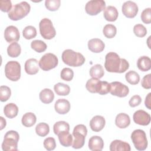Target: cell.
<instances>
[{
  "mask_svg": "<svg viewBox=\"0 0 151 151\" xmlns=\"http://www.w3.org/2000/svg\"><path fill=\"white\" fill-rule=\"evenodd\" d=\"M90 75L92 78L100 79L104 74V71L101 64H97L92 66L90 69Z\"/></svg>",
  "mask_w": 151,
  "mask_h": 151,
  "instance_id": "f1b7e54d",
  "label": "cell"
},
{
  "mask_svg": "<svg viewBox=\"0 0 151 151\" xmlns=\"http://www.w3.org/2000/svg\"><path fill=\"white\" fill-rule=\"evenodd\" d=\"M19 135L18 133L14 130L7 132L2 143V149L4 151H17L18 150V142Z\"/></svg>",
  "mask_w": 151,
  "mask_h": 151,
  "instance_id": "277c9868",
  "label": "cell"
},
{
  "mask_svg": "<svg viewBox=\"0 0 151 151\" xmlns=\"http://www.w3.org/2000/svg\"><path fill=\"white\" fill-rule=\"evenodd\" d=\"M4 113L5 116L8 118H14L18 114V107L15 104L13 103H8L5 106L4 109Z\"/></svg>",
  "mask_w": 151,
  "mask_h": 151,
  "instance_id": "4316f807",
  "label": "cell"
},
{
  "mask_svg": "<svg viewBox=\"0 0 151 151\" xmlns=\"http://www.w3.org/2000/svg\"><path fill=\"white\" fill-rule=\"evenodd\" d=\"M137 66L142 71H147L151 68V60L147 56L139 57L137 61Z\"/></svg>",
  "mask_w": 151,
  "mask_h": 151,
  "instance_id": "d4e9b609",
  "label": "cell"
},
{
  "mask_svg": "<svg viewBox=\"0 0 151 151\" xmlns=\"http://www.w3.org/2000/svg\"><path fill=\"white\" fill-rule=\"evenodd\" d=\"M101 81L98 78H91L87 81L86 88L90 93H98L100 88Z\"/></svg>",
  "mask_w": 151,
  "mask_h": 151,
  "instance_id": "603a6c76",
  "label": "cell"
},
{
  "mask_svg": "<svg viewBox=\"0 0 151 151\" xmlns=\"http://www.w3.org/2000/svg\"><path fill=\"white\" fill-rule=\"evenodd\" d=\"M70 125L65 121H59L56 122L53 126V131L55 134L57 135L62 132H69Z\"/></svg>",
  "mask_w": 151,
  "mask_h": 151,
  "instance_id": "1f68e13d",
  "label": "cell"
},
{
  "mask_svg": "<svg viewBox=\"0 0 151 151\" xmlns=\"http://www.w3.org/2000/svg\"><path fill=\"white\" fill-rule=\"evenodd\" d=\"M39 28L41 35L45 40H51L56 35V31L52 21L47 18H44L41 20Z\"/></svg>",
  "mask_w": 151,
  "mask_h": 151,
  "instance_id": "ba28073f",
  "label": "cell"
},
{
  "mask_svg": "<svg viewBox=\"0 0 151 151\" xmlns=\"http://www.w3.org/2000/svg\"><path fill=\"white\" fill-rule=\"evenodd\" d=\"M151 93H149L147 96L146 97L145 99V106L149 110L151 109V107H150V104H151Z\"/></svg>",
  "mask_w": 151,
  "mask_h": 151,
  "instance_id": "c3c4849f",
  "label": "cell"
},
{
  "mask_svg": "<svg viewBox=\"0 0 151 151\" xmlns=\"http://www.w3.org/2000/svg\"><path fill=\"white\" fill-rule=\"evenodd\" d=\"M4 38L8 42L18 41L20 38L18 29L14 25H9L7 27L4 31Z\"/></svg>",
  "mask_w": 151,
  "mask_h": 151,
  "instance_id": "5bb4252c",
  "label": "cell"
},
{
  "mask_svg": "<svg viewBox=\"0 0 151 151\" xmlns=\"http://www.w3.org/2000/svg\"><path fill=\"white\" fill-rule=\"evenodd\" d=\"M115 124L120 129L127 127L130 124V119L129 116L124 113L118 114L115 119Z\"/></svg>",
  "mask_w": 151,
  "mask_h": 151,
  "instance_id": "44dd1931",
  "label": "cell"
},
{
  "mask_svg": "<svg viewBox=\"0 0 151 151\" xmlns=\"http://www.w3.org/2000/svg\"><path fill=\"white\" fill-rule=\"evenodd\" d=\"M62 60L65 64L71 67H80L85 62L84 57L80 52L72 50H65L61 55Z\"/></svg>",
  "mask_w": 151,
  "mask_h": 151,
  "instance_id": "7a4b0ae2",
  "label": "cell"
},
{
  "mask_svg": "<svg viewBox=\"0 0 151 151\" xmlns=\"http://www.w3.org/2000/svg\"><path fill=\"white\" fill-rule=\"evenodd\" d=\"M0 9L2 12H9L12 9V3L10 0H1Z\"/></svg>",
  "mask_w": 151,
  "mask_h": 151,
  "instance_id": "ee69618b",
  "label": "cell"
},
{
  "mask_svg": "<svg viewBox=\"0 0 151 151\" xmlns=\"http://www.w3.org/2000/svg\"><path fill=\"white\" fill-rule=\"evenodd\" d=\"M105 47V44L99 38H93L88 42V48L93 52L99 53L102 52Z\"/></svg>",
  "mask_w": 151,
  "mask_h": 151,
  "instance_id": "e0dca14e",
  "label": "cell"
},
{
  "mask_svg": "<svg viewBox=\"0 0 151 151\" xmlns=\"http://www.w3.org/2000/svg\"><path fill=\"white\" fill-rule=\"evenodd\" d=\"M133 32L135 35L138 37H143L147 34V29L144 25L138 24L134 26Z\"/></svg>",
  "mask_w": 151,
  "mask_h": 151,
  "instance_id": "60d3db41",
  "label": "cell"
},
{
  "mask_svg": "<svg viewBox=\"0 0 151 151\" xmlns=\"http://www.w3.org/2000/svg\"><path fill=\"white\" fill-rule=\"evenodd\" d=\"M130 145L120 140H114L110 145V151H130Z\"/></svg>",
  "mask_w": 151,
  "mask_h": 151,
  "instance_id": "ffe728a7",
  "label": "cell"
},
{
  "mask_svg": "<svg viewBox=\"0 0 151 151\" xmlns=\"http://www.w3.org/2000/svg\"><path fill=\"white\" fill-rule=\"evenodd\" d=\"M104 67L108 72L122 73L129 67V63L124 58H121L114 52L107 53L105 57Z\"/></svg>",
  "mask_w": 151,
  "mask_h": 151,
  "instance_id": "6da1fadb",
  "label": "cell"
},
{
  "mask_svg": "<svg viewBox=\"0 0 151 151\" xmlns=\"http://www.w3.org/2000/svg\"><path fill=\"white\" fill-rule=\"evenodd\" d=\"M39 67L43 71H49L55 68L58 63L57 57L52 53L45 54L40 60Z\"/></svg>",
  "mask_w": 151,
  "mask_h": 151,
  "instance_id": "9c48e42d",
  "label": "cell"
},
{
  "mask_svg": "<svg viewBox=\"0 0 151 151\" xmlns=\"http://www.w3.org/2000/svg\"><path fill=\"white\" fill-rule=\"evenodd\" d=\"M133 119L135 123L142 126H147L149 124L151 118L148 113L143 110H139L134 112Z\"/></svg>",
  "mask_w": 151,
  "mask_h": 151,
  "instance_id": "4fadbf2b",
  "label": "cell"
},
{
  "mask_svg": "<svg viewBox=\"0 0 151 151\" xmlns=\"http://www.w3.org/2000/svg\"><path fill=\"white\" fill-rule=\"evenodd\" d=\"M104 147V142L102 138L99 136L91 137L88 141V148L93 151H100Z\"/></svg>",
  "mask_w": 151,
  "mask_h": 151,
  "instance_id": "d6986e66",
  "label": "cell"
},
{
  "mask_svg": "<svg viewBox=\"0 0 151 151\" xmlns=\"http://www.w3.org/2000/svg\"><path fill=\"white\" fill-rule=\"evenodd\" d=\"M21 52V48L20 45L16 42H12L7 48V53L8 55L13 58L18 57Z\"/></svg>",
  "mask_w": 151,
  "mask_h": 151,
  "instance_id": "f546056e",
  "label": "cell"
},
{
  "mask_svg": "<svg viewBox=\"0 0 151 151\" xmlns=\"http://www.w3.org/2000/svg\"><path fill=\"white\" fill-rule=\"evenodd\" d=\"M119 12L116 7L109 5L107 6L103 12V16L106 20L113 22L115 21L118 17Z\"/></svg>",
  "mask_w": 151,
  "mask_h": 151,
  "instance_id": "7402d4cb",
  "label": "cell"
},
{
  "mask_svg": "<svg viewBox=\"0 0 151 151\" xmlns=\"http://www.w3.org/2000/svg\"><path fill=\"white\" fill-rule=\"evenodd\" d=\"M36 116L31 112H28L24 114L22 117V124L27 127L32 126L36 123Z\"/></svg>",
  "mask_w": 151,
  "mask_h": 151,
  "instance_id": "83f0119b",
  "label": "cell"
},
{
  "mask_svg": "<svg viewBox=\"0 0 151 151\" xmlns=\"http://www.w3.org/2000/svg\"><path fill=\"white\" fill-rule=\"evenodd\" d=\"M24 68L25 72L29 75L36 74L39 71V63L35 58H29L25 61Z\"/></svg>",
  "mask_w": 151,
  "mask_h": 151,
  "instance_id": "ac0fdd59",
  "label": "cell"
},
{
  "mask_svg": "<svg viewBox=\"0 0 151 151\" xmlns=\"http://www.w3.org/2000/svg\"><path fill=\"white\" fill-rule=\"evenodd\" d=\"M31 9L30 5L26 1H22L13 6L8 12V17L12 21H18L27 16Z\"/></svg>",
  "mask_w": 151,
  "mask_h": 151,
  "instance_id": "3957f363",
  "label": "cell"
},
{
  "mask_svg": "<svg viewBox=\"0 0 151 151\" xmlns=\"http://www.w3.org/2000/svg\"><path fill=\"white\" fill-rule=\"evenodd\" d=\"M5 74L12 81H18L21 77V65L16 61H8L5 65Z\"/></svg>",
  "mask_w": 151,
  "mask_h": 151,
  "instance_id": "8992f818",
  "label": "cell"
},
{
  "mask_svg": "<svg viewBox=\"0 0 151 151\" xmlns=\"http://www.w3.org/2000/svg\"><path fill=\"white\" fill-rule=\"evenodd\" d=\"M103 32L106 38H112L116 35L117 29L114 25L107 24L104 27L103 29Z\"/></svg>",
  "mask_w": 151,
  "mask_h": 151,
  "instance_id": "8d00e7d4",
  "label": "cell"
},
{
  "mask_svg": "<svg viewBox=\"0 0 151 151\" xmlns=\"http://www.w3.org/2000/svg\"><path fill=\"white\" fill-rule=\"evenodd\" d=\"M126 81L132 85L137 84L139 83L140 76L139 74L134 71H129L125 75Z\"/></svg>",
  "mask_w": 151,
  "mask_h": 151,
  "instance_id": "d6a6232c",
  "label": "cell"
},
{
  "mask_svg": "<svg viewBox=\"0 0 151 151\" xmlns=\"http://www.w3.org/2000/svg\"><path fill=\"white\" fill-rule=\"evenodd\" d=\"M74 77V72L70 68H64L60 73V77L64 81H70Z\"/></svg>",
  "mask_w": 151,
  "mask_h": 151,
  "instance_id": "ab89813d",
  "label": "cell"
},
{
  "mask_svg": "<svg viewBox=\"0 0 151 151\" xmlns=\"http://www.w3.org/2000/svg\"><path fill=\"white\" fill-rule=\"evenodd\" d=\"M60 144L64 147H69L72 145L73 138L69 132H62L57 134Z\"/></svg>",
  "mask_w": 151,
  "mask_h": 151,
  "instance_id": "cb8c5ba5",
  "label": "cell"
},
{
  "mask_svg": "<svg viewBox=\"0 0 151 151\" xmlns=\"http://www.w3.org/2000/svg\"><path fill=\"white\" fill-rule=\"evenodd\" d=\"M141 85L146 89L151 88V74H148L143 77L141 81Z\"/></svg>",
  "mask_w": 151,
  "mask_h": 151,
  "instance_id": "f6af8a7d",
  "label": "cell"
},
{
  "mask_svg": "<svg viewBox=\"0 0 151 151\" xmlns=\"http://www.w3.org/2000/svg\"><path fill=\"white\" fill-rule=\"evenodd\" d=\"M44 146L47 150H52L56 147V143L54 138L49 137L44 140Z\"/></svg>",
  "mask_w": 151,
  "mask_h": 151,
  "instance_id": "7bdbcfd3",
  "label": "cell"
},
{
  "mask_svg": "<svg viewBox=\"0 0 151 151\" xmlns=\"http://www.w3.org/2000/svg\"><path fill=\"white\" fill-rule=\"evenodd\" d=\"M22 35L24 38L27 40H31L34 38L37 35L36 28L31 25L25 27L22 31Z\"/></svg>",
  "mask_w": 151,
  "mask_h": 151,
  "instance_id": "d590c367",
  "label": "cell"
},
{
  "mask_svg": "<svg viewBox=\"0 0 151 151\" xmlns=\"http://www.w3.org/2000/svg\"><path fill=\"white\" fill-rule=\"evenodd\" d=\"M105 124V119L104 117L99 115L95 116L90 121V127L91 129L95 132L101 131L104 128Z\"/></svg>",
  "mask_w": 151,
  "mask_h": 151,
  "instance_id": "9a60e30c",
  "label": "cell"
},
{
  "mask_svg": "<svg viewBox=\"0 0 151 151\" xmlns=\"http://www.w3.org/2000/svg\"><path fill=\"white\" fill-rule=\"evenodd\" d=\"M110 85L107 81H101V84L100 90L99 92V94L100 95H105L110 92Z\"/></svg>",
  "mask_w": 151,
  "mask_h": 151,
  "instance_id": "bcb514c9",
  "label": "cell"
},
{
  "mask_svg": "<svg viewBox=\"0 0 151 151\" xmlns=\"http://www.w3.org/2000/svg\"><path fill=\"white\" fill-rule=\"evenodd\" d=\"M141 102L142 99L140 96L139 95H134L130 98L129 101V104L130 107H134L139 106L141 103Z\"/></svg>",
  "mask_w": 151,
  "mask_h": 151,
  "instance_id": "7dc6e473",
  "label": "cell"
},
{
  "mask_svg": "<svg viewBox=\"0 0 151 151\" xmlns=\"http://www.w3.org/2000/svg\"><path fill=\"white\" fill-rule=\"evenodd\" d=\"M87 134V129L84 124H78L74 128L73 136L74 140H73L72 147L74 149L81 148L85 143V137Z\"/></svg>",
  "mask_w": 151,
  "mask_h": 151,
  "instance_id": "5b68a950",
  "label": "cell"
},
{
  "mask_svg": "<svg viewBox=\"0 0 151 151\" xmlns=\"http://www.w3.org/2000/svg\"><path fill=\"white\" fill-rule=\"evenodd\" d=\"M11 94V89L6 86H1L0 87V100L2 102L7 101Z\"/></svg>",
  "mask_w": 151,
  "mask_h": 151,
  "instance_id": "74e56055",
  "label": "cell"
},
{
  "mask_svg": "<svg viewBox=\"0 0 151 151\" xmlns=\"http://www.w3.org/2000/svg\"><path fill=\"white\" fill-rule=\"evenodd\" d=\"M50 132V127L47 123H40L35 127L36 133L41 136L44 137L47 136Z\"/></svg>",
  "mask_w": 151,
  "mask_h": 151,
  "instance_id": "836d02e7",
  "label": "cell"
},
{
  "mask_svg": "<svg viewBox=\"0 0 151 151\" xmlns=\"http://www.w3.org/2000/svg\"><path fill=\"white\" fill-rule=\"evenodd\" d=\"M54 109L57 113L65 114L70 110V103L68 100L65 99H60L55 101Z\"/></svg>",
  "mask_w": 151,
  "mask_h": 151,
  "instance_id": "2e32d148",
  "label": "cell"
},
{
  "mask_svg": "<svg viewBox=\"0 0 151 151\" xmlns=\"http://www.w3.org/2000/svg\"><path fill=\"white\" fill-rule=\"evenodd\" d=\"M39 97L41 102L44 104H50L53 101L54 94L50 88H44L40 93Z\"/></svg>",
  "mask_w": 151,
  "mask_h": 151,
  "instance_id": "484cf974",
  "label": "cell"
},
{
  "mask_svg": "<svg viewBox=\"0 0 151 151\" xmlns=\"http://www.w3.org/2000/svg\"><path fill=\"white\" fill-rule=\"evenodd\" d=\"M141 19L145 24H150L151 22V8H147L145 9L140 15Z\"/></svg>",
  "mask_w": 151,
  "mask_h": 151,
  "instance_id": "b9f144b4",
  "label": "cell"
},
{
  "mask_svg": "<svg viewBox=\"0 0 151 151\" xmlns=\"http://www.w3.org/2000/svg\"><path fill=\"white\" fill-rule=\"evenodd\" d=\"M60 0H46L45 1L46 8L50 11H57L60 6Z\"/></svg>",
  "mask_w": 151,
  "mask_h": 151,
  "instance_id": "f35d334b",
  "label": "cell"
},
{
  "mask_svg": "<svg viewBox=\"0 0 151 151\" xmlns=\"http://www.w3.org/2000/svg\"><path fill=\"white\" fill-rule=\"evenodd\" d=\"M106 8V2L103 0H92L87 2L85 6L86 13L90 15H96Z\"/></svg>",
  "mask_w": 151,
  "mask_h": 151,
  "instance_id": "30bf717a",
  "label": "cell"
},
{
  "mask_svg": "<svg viewBox=\"0 0 151 151\" xmlns=\"http://www.w3.org/2000/svg\"><path fill=\"white\" fill-rule=\"evenodd\" d=\"M110 93L111 95L119 97H124L129 93V87L119 81H113L110 83Z\"/></svg>",
  "mask_w": 151,
  "mask_h": 151,
  "instance_id": "8fae6325",
  "label": "cell"
},
{
  "mask_svg": "<svg viewBox=\"0 0 151 151\" xmlns=\"http://www.w3.org/2000/svg\"><path fill=\"white\" fill-rule=\"evenodd\" d=\"M31 47L32 49L37 52H42L45 51L47 49V44L41 40H35L31 42Z\"/></svg>",
  "mask_w": 151,
  "mask_h": 151,
  "instance_id": "e575fe53",
  "label": "cell"
},
{
  "mask_svg": "<svg viewBox=\"0 0 151 151\" xmlns=\"http://www.w3.org/2000/svg\"><path fill=\"white\" fill-rule=\"evenodd\" d=\"M55 93L58 96H67L70 92L69 86L63 83H58L54 86Z\"/></svg>",
  "mask_w": 151,
  "mask_h": 151,
  "instance_id": "4dcf8cb0",
  "label": "cell"
},
{
  "mask_svg": "<svg viewBox=\"0 0 151 151\" xmlns=\"http://www.w3.org/2000/svg\"><path fill=\"white\" fill-rule=\"evenodd\" d=\"M131 139L137 150H145L147 147L146 134L142 129L134 130L131 134Z\"/></svg>",
  "mask_w": 151,
  "mask_h": 151,
  "instance_id": "52a82bcc",
  "label": "cell"
},
{
  "mask_svg": "<svg viewBox=\"0 0 151 151\" xmlns=\"http://www.w3.org/2000/svg\"><path fill=\"white\" fill-rule=\"evenodd\" d=\"M123 14L129 18H132L137 15L139 8L137 5L131 1H127L123 3L122 7Z\"/></svg>",
  "mask_w": 151,
  "mask_h": 151,
  "instance_id": "7c38bea8",
  "label": "cell"
},
{
  "mask_svg": "<svg viewBox=\"0 0 151 151\" xmlns=\"http://www.w3.org/2000/svg\"><path fill=\"white\" fill-rule=\"evenodd\" d=\"M0 120H1V130H2L6 126V120L4 119L3 117H0Z\"/></svg>",
  "mask_w": 151,
  "mask_h": 151,
  "instance_id": "681fc988",
  "label": "cell"
}]
</instances>
